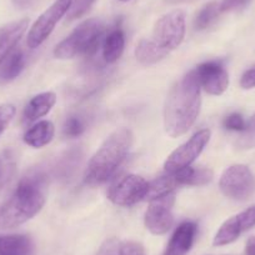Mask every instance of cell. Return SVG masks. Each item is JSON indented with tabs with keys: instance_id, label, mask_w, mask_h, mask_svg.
Masks as SVG:
<instances>
[{
	"instance_id": "obj_27",
	"label": "cell",
	"mask_w": 255,
	"mask_h": 255,
	"mask_svg": "<svg viewBox=\"0 0 255 255\" xmlns=\"http://www.w3.org/2000/svg\"><path fill=\"white\" fill-rule=\"evenodd\" d=\"M16 109L11 104L0 105V135L5 131L6 128L11 123L13 118L15 117Z\"/></svg>"
},
{
	"instance_id": "obj_16",
	"label": "cell",
	"mask_w": 255,
	"mask_h": 255,
	"mask_svg": "<svg viewBox=\"0 0 255 255\" xmlns=\"http://www.w3.org/2000/svg\"><path fill=\"white\" fill-rule=\"evenodd\" d=\"M34 243L29 235H0V255H33Z\"/></svg>"
},
{
	"instance_id": "obj_35",
	"label": "cell",
	"mask_w": 255,
	"mask_h": 255,
	"mask_svg": "<svg viewBox=\"0 0 255 255\" xmlns=\"http://www.w3.org/2000/svg\"><path fill=\"white\" fill-rule=\"evenodd\" d=\"M245 255H255V237H250L245 244Z\"/></svg>"
},
{
	"instance_id": "obj_22",
	"label": "cell",
	"mask_w": 255,
	"mask_h": 255,
	"mask_svg": "<svg viewBox=\"0 0 255 255\" xmlns=\"http://www.w3.org/2000/svg\"><path fill=\"white\" fill-rule=\"evenodd\" d=\"M168 51L159 48L151 39H143L136 44L135 48V58L143 65H153L158 61L163 60Z\"/></svg>"
},
{
	"instance_id": "obj_20",
	"label": "cell",
	"mask_w": 255,
	"mask_h": 255,
	"mask_svg": "<svg viewBox=\"0 0 255 255\" xmlns=\"http://www.w3.org/2000/svg\"><path fill=\"white\" fill-rule=\"evenodd\" d=\"M175 175L179 186L190 185V186H202L207 185L213 180V171L209 168H184L176 173H171Z\"/></svg>"
},
{
	"instance_id": "obj_26",
	"label": "cell",
	"mask_w": 255,
	"mask_h": 255,
	"mask_svg": "<svg viewBox=\"0 0 255 255\" xmlns=\"http://www.w3.org/2000/svg\"><path fill=\"white\" fill-rule=\"evenodd\" d=\"M14 173H15V163L13 156L4 154L0 158V189H3V186H5L11 180Z\"/></svg>"
},
{
	"instance_id": "obj_1",
	"label": "cell",
	"mask_w": 255,
	"mask_h": 255,
	"mask_svg": "<svg viewBox=\"0 0 255 255\" xmlns=\"http://www.w3.org/2000/svg\"><path fill=\"white\" fill-rule=\"evenodd\" d=\"M48 174L31 169L19 180L13 194L0 205V229L18 228L35 217L45 204Z\"/></svg>"
},
{
	"instance_id": "obj_10",
	"label": "cell",
	"mask_w": 255,
	"mask_h": 255,
	"mask_svg": "<svg viewBox=\"0 0 255 255\" xmlns=\"http://www.w3.org/2000/svg\"><path fill=\"white\" fill-rule=\"evenodd\" d=\"M149 183L141 176L129 174L120 179L109 190L110 202L119 207H131L145 199L148 194Z\"/></svg>"
},
{
	"instance_id": "obj_19",
	"label": "cell",
	"mask_w": 255,
	"mask_h": 255,
	"mask_svg": "<svg viewBox=\"0 0 255 255\" xmlns=\"http://www.w3.org/2000/svg\"><path fill=\"white\" fill-rule=\"evenodd\" d=\"M54 134H55V128H54L53 123L49 120H43V122L36 123L25 131L23 140L26 145L39 149L48 145L53 140Z\"/></svg>"
},
{
	"instance_id": "obj_8",
	"label": "cell",
	"mask_w": 255,
	"mask_h": 255,
	"mask_svg": "<svg viewBox=\"0 0 255 255\" xmlns=\"http://www.w3.org/2000/svg\"><path fill=\"white\" fill-rule=\"evenodd\" d=\"M212 131L209 129H202L188 141L179 146L173 151L164 163V169L166 173H176L184 168H188L198 159L202 154L207 144L209 143Z\"/></svg>"
},
{
	"instance_id": "obj_37",
	"label": "cell",
	"mask_w": 255,
	"mask_h": 255,
	"mask_svg": "<svg viewBox=\"0 0 255 255\" xmlns=\"http://www.w3.org/2000/svg\"><path fill=\"white\" fill-rule=\"evenodd\" d=\"M120 1H128V0H120Z\"/></svg>"
},
{
	"instance_id": "obj_2",
	"label": "cell",
	"mask_w": 255,
	"mask_h": 255,
	"mask_svg": "<svg viewBox=\"0 0 255 255\" xmlns=\"http://www.w3.org/2000/svg\"><path fill=\"white\" fill-rule=\"evenodd\" d=\"M200 87L195 72L188 73L171 88L164 108V127L171 138L190 130L202 107Z\"/></svg>"
},
{
	"instance_id": "obj_30",
	"label": "cell",
	"mask_w": 255,
	"mask_h": 255,
	"mask_svg": "<svg viewBox=\"0 0 255 255\" xmlns=\"http://www.w3.org/2000/svg\"><path fill=\"white\" fill-rule=\"evenodd\" d=\"M119 255H145V250L140 243L124 242L119 245Z\"/></svg>"
},
{
	"instance_id": "obj_11",
	"label": "cell",
	"mask_w": 255,
	"mask_h": 255,
	"mask_svg": "<svg viewBox=\"0 0 255 255\" xmlns=\"http://www.w3.org/2000/svg\"><path fill=\"white\" fill-rule=\"evenodd\" d=\"M253 227H255V205L248 208L247 210L229 218L227 222L223 223V225L215 234L213 244L215 247H224V245L232 244L243 233L248 232Z\"/></svg>"
},
{
	"instance_id": "obj_23",
	"label": "cell",
	"mask_w": 255,
	"mask_h": 255,
	"mask_svg": "<svg viewBox=\"0 0 255 255\" xmlns=\"http://www.w3.org/2000/svg\"><path fill=\"white\" fill-rule=\"evenodd\" d=\"M178 186L179 184L176 181L175 175L166 173V175L159 176L158 179L149 183L148 194H146L145 199L153 200L156 199V198L164 197V195L169 194V193H173Z\"/></svg>"
},
{
	"instance_id": "obj_33",
	"label": "cell",
	"mask_w": 255,
	"mask_h": 255,
	"mask_svg": "<svg viewBox=\"0 0 255 255\" xmlns=\"http://www.w3.org/2000/svg\"><path fill=\"white\" fill-rule=\"evenodd\" d=\"M248 1H249V0H223V3L220 4V10H233V9H237L245 5Z\"/></svg>"
},
{
	"instance_id": "obj_29",
	"label": "cell",
	"mask_w": 255,
	"mask_h": 255,
	"mask_svg": "<svg viewBox=\"0 0 255 255\" xmlns=\"http://www.w3.org/2000/svg\"><path fill=\"white\" fill-rule=\"evenodd\" d=\"M95 3V0H77V1H73V5L69 10V19L80 18L82 15H84L90 8H92L93 4Z\"/></svg>"
},
{
	"instance_id": "obj_31",
	"label": "cell",
	"mask_w": 255,
	"mask_h": 255,
	"mask_svg": "<svg viewBox=\"0 0 255 255\" xmlns=\"http://www.w3.org/2000/svg\"><path fill=\"white\" fill-rule=\"evenodd\" d=\"M240 87H242L243 89H253V88H255V65L249 68V69L242 75Z\"/></svg>"
},
{
	"instance_id": "obj_3",
	"label": "cell",
	"mask_w": 255,
	"mask_h": 255,
	"mask_svg": "<svg viewBox=\"0 0 255 255\" xmlns=\"http://www.w3.org/2000/svg\"><path fill=\"white\" fill-rule=\"evenodd\" d=\"M133 133L128 128L110 134L92 156L85 173V183L89 185L104 184L117 173L133 145Z\"/></svg>"
},
{
	"instance_id": "obj_24",
	"label": "cell",
	"mask_w": 255,
	"mask_h": 255,
	"mask_svg": "<svg viewBox=\"0 0 255 255\" xmlns=\"http://www.w3.org/2000/svg\"><path fill=\"white\" fill-rule=\"evenodd\" d=\"M219 13H222L220 10V4L212 1V3H208L207 5L203 6L199 10V13L197 14L194 19V26L197 30H203V29H207L215 19L218 18Z\"/></svg>"
},
{
	"instance_id": "obj_7",
	"label": "cell",
	"mask_w": 255,
	"mask_h": 255,
	"mask_svg": "<svg viewBox=\"0 0 255 255\" xmlns=\"http://www.w3.org/2000/svg\"><path fill=\"white\" fill-rule=\"evenodd\" d=\"M74 0H55L30 28L26 38V45L30 49H36L49 38L54 28L68 11L70 10Z\"/></svg>"
},
{
	"instance_id": "obj_13",
	"label": "cell",
	"mask_w": 255,
	"mask_h": 255,
	"mask_svg": "<svg viewBox=\"0 0 255 255\" xmlns=\"http://www.w3.org/2000/svg\"><path fill=\"white\" fill-rule=\"evenodd\" d=\"M198 227L193 222H184L175 229L163 255H186L194 244Z\"/></svg>"
},
{
	"instance_id": "obj_14",
	"label": "cell",
	"mask_w": 255,
	"mask_h": 255,
	"mask_svg": "<svg viewBox=\"0 0 255 255\" xmlns=\"http://www.w3.org/2000/svg\"><path fill=\"white\" fill-rule=\"evenodd\" d=\"M29 25L28 19L13 21L0 28V61L15 49Z\"/></svg>"
},
{
	"instance_id": "obj_15",
	"label": "cell",
	"mask_w": 255,
	"mask_h": 255,
	"mask_svg": "<svg viewBox=\"0 0 255 255\" xmlns=\"http://www.w3.org/2000/svg\"><path fill=\"white\" fill-rule=\"evenodd\" d=\"M56 103V95L51 92L41 93L31 98L30 102L26 104L23 112V123L24 124H31L36 122L39 118L48 114Z\"/></svg>"
},
{
	"instance_id": "obj_34",
	"label": "cell",
	"mask_w": 255,
	"mask_h": 255,
	"mask_svg": "<svg viewBox=\"0 0 255 255\" xmlns=\"http://www.w3.org/2000/svg\"><path fill=\"white\" fill-rule=\"evenodd\" d=\"M244 134V138L250 139V138H254L255 136V114L252 115L249 119L245 122V129L243 131Z\"/></svg>"
},
{
	"instance_id": "obj_6",
	"label": "cell",
	"mask_w": 255,
	"mask_h": 255,
	"mask_svg": "<svg viewBox=\"0 0 255 255\" xmlns=\"http://www.w3.org/2000/svg\"><path fill=\"white\" fill-rule=\"evenodd\" d=\"M185 35V14L183 10H173L161 16L153 29L151 40L160 49L170 53L178 48Z\"/></svg>"
},
{
	"instance_id": "obj_9",
	"label": "cell",
	"mask_w": 255,
	"mask_h": 255,
	"mask_svg": "<svg viewBox=\"0 0 255 255\" xmlns=\"http://www.w3.org/2000/svg\"><path fill=\"white\" fill-rule=\"evenodd\" d=\"M175 203V193H169L164 197L150 200L145 215L144 223L151 234L163 235L170 230L174 224L173 207Z\"/></svg>"
},
{
	"instance_id": "obj_5",
	"label": "cell",
	"mask_w": 255,
	"mask_h": 255,
	"mask_svg": "<svg viewBox=\"0 0 255 255\" xmlns=\"http://www.w3.org/2000/svg\"><path fill=\"white\" fill-rule=\"evenodd\" d=\"M220 191L227 198L245 202L255 193V178L244 164H234L225 169L219 180Z\"/></svg>"
},
{
	"instance_id": "obj_12",
	"label": "cell",
	"mask_w": 255,
	"mask_h": 255,
	"mask_svg": "<svg viewBox=\"0 0 255 255\" xmlns=\"http://www.w3.org/2000/svg\"><path fill=\"white\" fill-rule=\"evenodd\" d=\"M199 84L208 94L222 95L229 87V74L222 61H207L194 70Z\"/></svg>"
},
{
	"instance_id": "obj_18",
	"label": "cell",
	"mask_w": 255,
	"mask_h": 255,
	"mask_svg": "<svg viewBox=\"0 0 255 255\" xmlns=\"http://www.w3.org/2000/svg\"><path fill=\"white\" fill-rule=\"evenodd\" d=\"M26 58L21 49L15 48L9 55L0 61V84L16 79L25 67Z\"/></svg>"
},
{
	"instance_id": "obj_25",
	"label": "cell",
	"mask_w": 255,
	"mask_h": 255,
	"mask_svg": "<svg viewBox=\"0 0 255 255\" xmlns=\"http://www.w3.org/2000/svg\"><path fill=\"white\" fill-rule=\"evenodd\" d=\"M85 129H87V123L80 115H70L64 123L63 133L69 138H77L84 133Z\"/></svg>"
},
{
	"instance_id": "obj_36",
	"label": "cell",
	"mask_w": 255,
	"mask_h": 255,
	"mask_svg": "<svg viewBox=\"0 0 255 255\" xmlns=\"http://www.w3.org/2000/svg\"><path fill=\"white\" fill-rule=\"evenodd\" d=\"M35 0H13V4L18 9H28L34 4Z\"/></svg>"
},
{
	"instance_id": "obj_17",
	"label": "cell",
	"mask_w": 255,
	"mask_h": 255,
	"mask_svg": "<svg viewBox=\"0 0 255 255\" xmlns=\"http://www.w3.org/2000/svg\"><path fill=\"white\" fill-rule=\"evenodd\" d=\"M125 48V34L119 26L110 29L103 38V59L107 64L119 60Z\"/></svg>"
},
{
	"instance_id": "obj_4",
	"label": "cell",
	"mask_w": 255,
	"mask_h": 255,
	"mask_svg": "<svg viewBox=\"0 0 255 255\" xmlns=\"http://www.w3.org/2000/svg\"><path fill=\"white\" fill-rule=\"evenodd\" d=\"M104 38L103 21L97 18L80 23L67 38L58 44L54 54L58 59H73L75 56L92 58L97 54Z\"/></svg>"
},
{
	"instance_id": "obj_21",
	"label": "cell",
	"mask_w": 255,
	"mask_h": 255,
	"mask_svg": "<svg viewBox=\"0 0 255 255\" xmlns=\"http://www.w3.org/2000/svg\"><path fill=\"white\" fill-rule=\"evenodd\" d=\"M82 156L83 153L79 148L70 149L64 155H61L54 168V174L56 178L63 179V180H68L72 178L79 168Z\"/></svg>"
},
{
	"instance_id": "obj_28",
	"label": "cell",
	"mask_w": 255,
	"mask_h": 255,
	"mask_svg": "<svg viewBox=\"0 0 255 255\" xmlns=\"http://www.w3.org/2000/svg\"><path fill=\"white\" fill-rule=\"evenodd\" d=\"M223 125H224V128L228 129V130L240 131V133H243L245 129V120L242 114H239V113H233V114L228 115L225 118L224 122H223Z\"/></svg>"
},
{
	"instance_id": "obj_32",
	"label": "cell",
	"mask_w": 255,
	"mask_h": 255,
	"mask_svg": "<svg viewBox=\"0 0 255 255\" xmlns=\"http://www.w3.org/2000/svg\"><path fill=\"white\" fill-rule=\"evenodd\" d=\"M97 255H119V244L115 239L107 240Z\"/></svg>"
}]
</instances>
